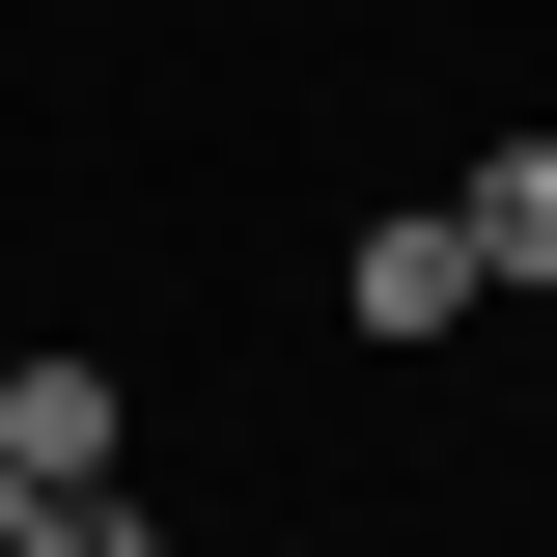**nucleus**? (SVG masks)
<instances>
[{
  "label": "nucleus",
  "mask_w": 557,
  "mask_h": 557,
  "mask_svg": "<svg viewBox=\"0 0 557 557\" xmlns=\"http://www.w3.org/2000/svg\"><path fill=\"white\" fill-rule=\"evenodd\" d=\"M0 474H28V502H112V474H139L112 362H28V391H0Z\"/></svg>",
  "instance_id": "1"
},
{
  "label": "nucleus",
  "mask_w": 557,
  "mask_h": 557,
  "mask_svg": "<svg viewBox=\"0 0 557 557\" xmlns=\"http://www.w3.org/2000/svg\"><path fill=\"white\" fill-rule=\"evenodd\" d=\"M335 307H362V335H474V307H502V278H474V223H362V278H335Z\"/></svg>",
  "instance_id": "2"
},
{
  "label": "nucleus",
  "mask_w": 557,
  "mask_h": 557,
  "mask_svg": "<svg viewBox=\"0 0 557 557\" xmlns=\"http://www.w3.org/2000/svg\"><path fill=\"white\" fill-rule=\"evenodd\" d=\"M446 223H474V278H557V139H502V168H474Z\"/></svg>",
  "instance_id": "3"
},
{
  "label": "nucleus",
  "mask_w": 557,
  "mask_h": 557,
  "mask_svg": "<svg viewBox=\"0 0 557 557\" xmlns=\"http://www.w3.org/2000/svg\"><path fill=\"white\" fill-rule=\"evenodd\" d=\"M0 557H139V502H28V530H0Z\"/></svg>",
  "instance_id": "4"
},
{
  "label": "nucleus",
  "mask_w": 557,
  "mask_h": 557,
  "mask_svg": "<svg viewBox=\"0 0 557 557\" xmlns=\"http://www.w3.org/2000/svg\"><path fill=\"white\" fill-rule=\"evenodd\" d=\"M0 530H28V474H0Z\"/></svg>",
  "instance_id": "5"
}]
</instances>
